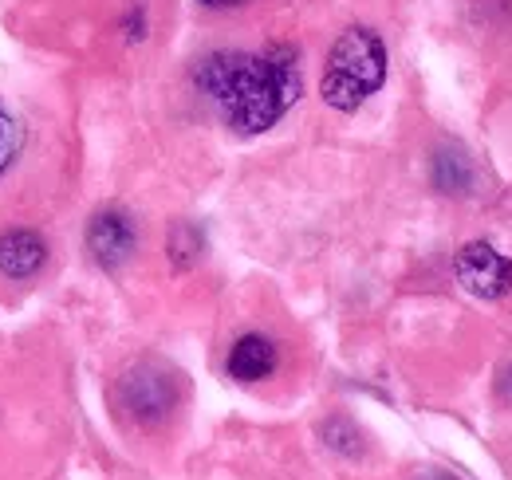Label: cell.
<instances>
[{
	"label": "cell",
	"instance_id": "obj_8",
	"mask_svg": "<svg viewBox=\"0 0 512 480\" xmlns=\"http://www.w3.org/2000/svg\"><path fill=\"white\" fill-rule=\"evenodd\" d=\"M434 181L442 193H469L473 189V162L465 158V150L446 146L434 158Z\"/></svg>",
	"mask_w": 512,
	"mask_h": 480
},
{
	"label": "cell",
	"instance_id": "obj_5",
	"mask_svg": "<svg viewBox=\"0 0 512 480\" xmlns=\"http://www.w3.org/2000/svg\"><path fill=\"white\" fill-rule=\"evenodd\" d=\"M138 248V225L127 209H103L87 225V252L99 268L119 272Z\"/></svg>",
	"mask_w": 512,
	"mask_h": 480
},
{
	"label": "cell",
	"instance_id": "obj_13",
	"mask_svg": "<svg viewBox=\"0 0 512 480\" xmlns=\"http://www.w3.org/2000/svg\"><path fill=\"white\" fill-rule=\"evenodd\" d=\"M426 480H453V477H426Z\"/></svg>",
	"mask_w": 512,
	"mask_h": 480
},
{
	"label": "cell",
	"instance_id": "obj_6",
	"mask_svg": "<svg viewBox=\"0 0 512 480\" xmlns=\"http://www.w3.org/2000/svg\"><path fill=\"white\" fill-rule=\"evenodd\" d=\"M44 264H48V240L36 229L16 225V229L0 233V276L4 280H12V284L36 280Z\"/></svg>",
	"mask_w": 512,
	"mask_h": 480
},
{
	"label": "cell",
	"instance_id": "obj_3",
	"mask_svg": "<svg viewBox=\"0 0 512 480\" xmlns=\"http://www.w3.org/2000/svg\"><path fill=\"white\" fill-rule=\"evenodd\" d=\"M178 398H182V374L162 359H138L115 382V410L142 429L162 425L178 410Z\"/></svg>",
	"mask_w": 512,
	"mask_h": 480
},
{
	"label": "cell",
	"instance_id": "obj_7",
	"mask_svg": "<svg viewBox=\"0 0 512 480\" xmlns=\"http://www.w3.org/2000/svg\"><path fill=\"white\" fill-rule=\"evenodd\" d=\"M276 366H280V347H276L268 335H260V331L241 335V339L229 347V355H225V374H229L233 382H241V386H253V382L272 378Z\"/></svg>",
	"mask_w": 512,
	"mask_h": 480
},
{
	"label": "cell",
	"instance_id": "obj_10",
	"mask_svg": "<svg viewBox=\"0 0 512 480\" xmlns=\"http://www.w3.org/2000/svg\"><path fill=\"white\" fill-rule=\"evenodd\" d=\"M20 146H24V134H20V122L12 119L4 107H0V178L16 166L20 158Z\"/></svg>",
	"mask_w": 512,
	"mask_h": 480
},
{
	"label": "cell",
	"instance_id": "obj_11",
	"mask_svg": "<svg viewBox=\"0 0 512 480\" xmlns=\"http://www.w3.org/2000/svg\"><path fill=\"white\" fill-rule=\"evenodd\" d=\"M201 8H217V12H225V8H241V4H249V0H197Z\"/></svg>",
	"mask_w": 512,
	"mask_h": 480
},
{
	"label": "cell",
	"instance_id": "obj_2",
	"mask_svg": "<svg viewBox=\"0 0 512 480\" xmlns=\"http://www.w3.org/2000/svg\"><path fill=\"white\" fill-rule=\"evenodd\" d=\"M386 83V44L367 24H351L339 32V40L327 48L323 60L320 95L339 115H355L371 95H379Z\"/></svg>",
	"mask_w": 512,
	"mask_h": 480
},
{
	"label": "cell",
	"instance_id": "obj_1",
	"mask_svg": "<svg viewBox=\"0 0 512 480\" xmlns=\"http://www.w3.org/2000/svg\"><path fill=\"white\" fill-rule=\"evenodd\" d=\"M193 83L237 134L272 130L304 95L300 52L292 44H268L260 52H213L197 63Z\"/></svg>",
	"mask_w": 512,
	"mask_h": 480
},
{
	"label": "cell",
	"instance_id": "obj_12",
	"mask_svg": "<svg viewBox=\"0 0 512 480\" xmlns=\"http://www.w3.org/2000/svg\"><path fill=\"white\" fill-rule=\"evenodd\" d=\"M497 390H501V398L512 402V362L505 366V374H501V382H497Z\"/></svg>",
	"mask_w": 512,
	"mask_h": 480
},
{
	"label": "cell",
	"instance_id": "obj_4",
	"mask_svg": "<svg viewBox=\"0 0 512 480\" xmlns=\"http://www.w3.org/2000/svg\"><path fill=\"white\" fill-rule=\"evenodd\" d=\"M453 276L465 292L481 300H505L512 292V260L489 240H469L453 256Z\"/></svg>",
	"mask_w": 512,
	"mask_h": 480
},
{
	"label": "cell",
	"instance_id": "obj_9",
	"mask_svg": "<svg viewBox=\"0 0 512 480\" xmlns=\"http://www.w3.org/2000/svg\"><path fill=\"white\" fill-rule=\"evenodd\" d=\"M166 252H170V264L174 268H193L205 252V233L193 225V221H178L166 237Z\"/></svg>",
	"mask_w": 512,
	"mask_h": 480
}]
</instances>
